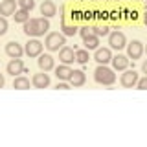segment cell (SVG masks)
I'll use <instances>...</instances> for the list:
<instances>
[{
  "label": "cell",
  "mask_w": 147,
  "mask_h": 147,
  "mask_svg": "<svg viewBox=\"0 0 147 147\" xmlns=\"http://www.w3.org/2000/svg\"><path fill=\"white\" fill-rule=\"evenodd\" d=\"M94 79L99 85L110 86L116 83V74H114V68H109L107 64H98V68L94 70Z\"/></svg>",
  "instance_id": "cell-1"
},
{
  "label": "cell",
  "mask_w": 147,
  "mask_h": 147,
  "mask_svg": "<svg viewBox=\"0 0 147 147\" xmlns=\"http://www.w3.org/2000/svg\"><path fill=\"white\" fill-rule=\"evenodd\" d=\"M66 44V37L59 31H52V33L46 35V40H44V46L50 50V52H59L63 46Z\"/></svg>",
  "instance_id": "cell-2"
},
{
  "label": "cell",
  "mask_w": 147,
  "mask_h": 147,
  "mask_svg": "<svg viewBox=\"0 0 147 147\" xmlns=\"http://www.w3.org/2000/svg\"><path fill=\"white\" fill-rule=\"evenodd\" d=\"M109 44H110V50H123L127 46V37L123 31H119V30H114V31H110L109 33Z\"/></svg>",
  "instance_id": "cell-3"
},
{
  "label": "cell",
  "mask_w": 147,
  "mask_h": 147,
  "mask_svg": "<svg viewBox=\"0 0 147 147\" xmlns=\"http://www.w3.org/2000/svg\"><path fill=\"white\" fill-rule=\"evenodd\" d=\"M138 79H140V76H138L136 70H123L121 77H119V83H121V86H125V88H132V86H136Z\"/></svg>",
  "instance_id": "cell-4"
},
{
  "label": "cell",
  "mask_w": 147,
  "mask_h": 147,
  "mask_svg": "<svg viewBox=\"0 0 147 147\" xmlns=\"http://www.w3.org/2000/svg\"><path fill=\"white\" fill-rule=\"evenodd\" d=\"M142 55H144V42H140V40H131V42H127V57L129 59L136 61Z\"/></svg>",
  "instance_id": "cell-5"
},
{
  "label": "cell",
  "mask_w": 147,
  "mask_h": 147,
  "mask_svg": "<svg viewBox=\"0 0 147 147\" xmlns=\"http://www.w3.org/2000/svg\"><path fill=\"white\" fill-rule=\"evenodd\" d=\"M24 53L28 57H39L42 53V42L39 39H30L24 46Z\"/></svg>",
  "instance_id": "cell-6"
},
{
  "label": "cell",
  "mask_w": 147,
  "mask_h": 147,
  "mask_svg": "<svg viewBox=\"0 0 147 147\" xmlns=\"http://www.w3.org/2000/svg\"><path fill=\"white\" fill-rule=\"evenodd\" d=\"M110 63H112L114 72H123V70H127V68H129V64H131V59H129L127 55L116 53V55H112Z\"/></svg>",
  "instance_id": "cell-7"
},
{
  "label": "cell",
  "mask_w": 147,
  "mask_h": 147,
  "mask_svg": "<svg viewBox=\"0 0 147 147\" xmlns=\"http://www.w3.org/2000/svg\"><path fill=\"white\" fill-rule=\"evenodd\" d=\"M24 61H22V57H17V59H11V61L7 63V74L9 76H13V77H17V76H22L24 74Z\"/></svg>",
  "instance_id": "cell-8"
},
{
  "label": "cell",
  "mask_w": 147,
  "mask_h": 147,
  "mask_svg": "<svg viewBox=\"0 0 147 147\" xmlns=\"http://www.w3.org/2000/svg\"><path fill=\"white\" fill-rule=\"evenodd\" d=\"M59 61H61L63 64H68V66H70V64L76 61V50L64 44L63 48L59 50Z\"/></svg>",
  "instance_id": "cell-9"
},
{
  "label": "cell",
  "mask_w": 147,
  "mask_h": 147,
  "mask_svg": "<svg viewBox=\"0 0 147 147\" xmlns=\"http://www.w3.org/2000/svg\"><path fill=\"white\" fill-rule=\"evenodd\" d=\"M110 59H112L110 48H96L94 50V61L98 64H109Z\"/></svg>",
  "instance_id": "cell-10"
},
{
  "label": "cell",
  "mask_w": 147,
  "mask_h": 147,
  "mask_svg": "<svg viewBox=\"0 0 147 147\" xmlns=\"http://www.w3.org/2000/svg\"><path fill=\"white\" fill-rule=\"evenodd\" d=\"M31 85H33L35 88H48L50 86V74L40 70L39 74H35V76L31 77Z\"/></svg>",
  "instance_id": "cell-11"
},
{
  "label": "cell",
  "mask_w": 147,
  "mask_h": 147,
  "mask_svg": "<svg viewBox=\"0 0 147 147\" xmlns=\"http://www.w3.org/2000/svg\"><path fill=\"white\" fill-rule=\"evenodd\" d=\"M37 64H39V68L42 72H50V70L55 68V61H53V57L50 53H40L39 59H37Z\"/></svg>",
  "instance_id": "cell-12"
},
{
  "label": "cell",
  "mask_w": 147,
  "mask_h": 147,
  "mask_svg": "<svg viewBox=\"0 0 147 147\" xmlns=\"http://www.w3.org/2000/svg\"><path fill=\"white\" fill-rule=\"evenodd\" d=\"M6 53L11 59H17V57H22V55H24V48H22V44H18L17 40H11V42L6 44Z\"/></svg>",
  "instance_id": "cell-13"
},
{
  "label": "cell",
  "mask_w": 147,
  "mask_h": 147,
  "mask_svg": "<svg viewBox=\"0 0 147 147\" xmlns=\"http://www.w3.org/2000/svg\"><path fill=\"white\" fill-rule=\"evenodd\" d=\"M68 83L74 86V88H79V86H83L86 83V76L83 70H72V76L70 79H68Z\"/></svg>",
  "instance_id": "cell-14"
},
{
  "label": "cell",
  "mask_w": 147,
  "mask_h": 147,
  "mask_svg": "<svg viewBox=\"0 0 147 147\" xmlns=\"http://www.w3.org/2000/svg\"><path fill=\"white\" fill-rule=\"evenodd\" d=\"M17 11V0H2L0 2V15L9 17Z\"/></svg>",
  "instance_id": "cell-15"
},
{
  "label": "cell",
  "mask_w": 147,
  "mask_h": 147,
  "mask_svg": "<svg viewBox=\"0 0 147 147\" xmlns=\"http://www.w3.org/2000/svg\"><path fill=\"white\" fill-rule=\"evenodd\" d=\"M53 72H55V77H57L59 81H68L70 76H72V68L68 66V64H63V63L59 64V66H55Z\"/></svg>",
  "instance_id": "cell-16"
},
{
  "label": "cell",
  "mask_w": 147,
  "mask_h": 147,
  "mask_svg": "<svg viewBox=\"0 0 147 147\" xmlns=\"http://www.w3.org/2000/svg\"><path fill=\"white\" fill-rule=\"evenodd\" d=\"M55 13H57V6H55L52 0H44V2L40 4V15L42 17L52 18V17H55Z\"/></svg>",
  "instance_id": "cell-17"
},
{
  "label": "cell",
  "mask_w": 147,
  "mask_h": 147,
  "mask_svg": "<svg viewBox=\"0 0 147 147\" xmlns=\"http://www.w3.org/2000/svg\"><path fill=\"white\" fill-rule=\"evenodd\" d=\"M83 44H85V48L88 50H96V48H99V37L98 35H94V33H90L88 37H85L83 39Z\"/></svg>",
  "instance_id": "cell-18"
},
{
  "label": "cell",
  "mask_w": 147,
  "mask_h": 147,
  "mask_svg": "<svg viewBox=\"0 0 147 147\" xmlns=\"http://www.w3.org/2000/svg\"><path fill=\"white\" fill-rule=\"evenodd\" d=\"M13 88L17 90H28L30 88V79L24 76H17L15 79H13Z\"/></svg>",
  "instance_id": "cell-19"
},
{
  "label": "cell",
  "mask_w": 147,
  "mask_h": 147,
  "mask_svg": "<svg viewBox=\"0 0 147 147\" xmlns=\"http://www.w3.org/2000/svg\"><path fill=\"white\" fill-rule=\"evenodd\" d=\"M76 61L79 64H86L90 61V55H88V50L83 48V50H76Z\"/></svg>",
  "instance_id": "cell-20"
},
{
  "label": "cell",
  "mask_w": 147,
  "mask_h": 147,
  "mask_svg": "<svg viewBox=\"0 0 147 147\" xmlns=\"http://www.w3.org/2000/svg\"><path fill=\"white\" fill-rule=\"evenodd\" d=\"M13 17H15V22H20V24H24V22L30 18V11H26V9H20L18 7L15 13H13Z\"/></svg>",
  "instance_id": "cell-21"
},
{
  "label": "cell",
  "mask_w": 147,
  "mask_h": 147,
  "mask_svg": "<svg viewBox=\"0 0 147 147\" xmlns=\"http://www.w3.org/2000/svg\"><path fill=\"white\" fill-rule=\"evenodd\" d=\"M61 33L64 35V37H74V35H76L77 33V30H79V28H76V26H68V24H64V22H63V28H61Z\"/></svg>",
  "instance_id": "cell-22"
},
{
  "label": "cell",
  "mask_w": 147,
  "mask_h": 147,
  "mask_svg": "<svg viewBox=\"0 0 147 147\" xmlns=\"http://www.w3.org/2000/svg\"><path fill=\"white\" fill-rule=\"evenodd\" d=\"M17 6L20 9H26V11H31L35 7V0H17Z\"/></svg>",
  "instance_id": "cell-23"
},
{
  "label": "cell",
  "mask_w": 147,
  "mask_h": 147,
  "mask_svg": "<svg viewBox=\"0 0 147 147\" xmlns=\"http://www.w3.org/2000/svg\"><path fill=\"white\" fill-rule=\"evenodd\" d=\"M92 33L98 35V37H105V35L110 33V30L107 26H94V28H92Z\"/></svg>",
  "instance_id": "cell-24"
},
{
  "label": "cell",
  "mask_w": 147,
  "mask_h": 147,
  "mask_svg": "<svg viewBox=\"0 0 147 147\" xmlns=\"http://www.w3.org/2000/svg\"><path fill=\"white\" fill-rule=\"evenodd\" d=\"M77 31H79V35L83 37V39H85V37H88V35L92 33V26H86V24H85V26H81Z\"/></svg>",
  "instance_id": "cell-25"
},
{
  "label": "cell",
  "mask_w": 147,
  "mask_h": 147,
  "mask_svg": "<svg viewBox=\"0 0 147 147\" xmlns=\"http://www.w3.org/2000/svg\"><path fill=\"white\" fill-rule=\"evenodd\" d=\"M6 31H7V20H6V17L0 15V37L6 35Z\"/></svg>",
  "instance_id": "cell-26"
},
{
  "label": "cell",
  "mask_w": 147,
  "mask_h": 147,
  "mask_svg": "<svg viewBox=\"0 0 147 147\" xmlns=\"http://www.w3.org/2000/svg\"><path fill=\"white\" fill-rule=\"evenodd\" d=\"M136 88H138V90H147V76H145V77H140V79H138Z\"/></svg>",
  "instance_id": "cell-27"
},
{
  "label": "cell",
  "mask_w": 147,
  "mask_h": 147,
  "mask_svg": "<svg viewBox=\"0 0 147 147\" xmlns=\"http://www.w3.org/2000/svg\"><path fill=\"white\" fill-rule=\"evenodd\" d=\"M55 88H57V90H70V88H72V85H70L68 81H59Z\"/></svg>",
  "instance_id": "cell-28"
},
{
  "label": "cell",
  "mask_w": 147,
  "mask_h": 147,
  "mask_svg": "<svg viewBox=\"0 0 147 147\" xmlns=\"http://www.w3.org/2000/svg\"><path fill=\"white\" fill-rule=\"evenodd\" d=\"M6 85V79H4V74H0V88Z\"/></svg>",
  "instance_id": "cell-29"
},
{
  "label": "cell",
  "mask_w": 147,
  "mask_h": 147,
  "mask_svg": "<svg viewBox=\"0 0 147 147\" xmlns=\"http://www.w3.org/2000/svg\"><path fill=\"white\" fill-rule=\"evenodd\" d=\"M142 72L147 76V61H144V64H142Z\"/></svg>",
  "instance_id": "cell-30"
},
{
  "label": "cell",
  "mask_w": 147,
  "mask_h": 147,
  "mask_svg": "<svg viewBox=\"0 0 147 147\" xmlns=\"http://www.w3.org/2000/svg\"><path fill=\"white\" fill-rule=\"evenodd\" d=\"M144 24H145V26H147V11H145V13H144Z\"/></svg>",
  "instance_id": "cell-31"
},
{
  "label": "cell",
  "mask_w": 147,
  "mask_h": 147,
  "mask_svg": "<svg viewBox=\"0 0 147 147\" xmlns=\"http://www.w3.org/2000/svg\"><path fill=\"white\" fill-rule=\"evenodd\" d=\"M138 2H142V4H145V6H147V0H138Z\"/></svg>",
  "instance_id": "cell-32"
},
{
  "label": "cell",
  "mask_w": 147,
  "mask_h": 147,
  "mask_svg": "<svg viewBox=\"0 0 147 147\" xmlns=\"http://www.w3.org/2000/svg\"><path fill=\"white\" fill-rule=\"evenodd\" d=\"M144 52H147V46H144Z\"/></svg>",
  "instance_id": "cell-33"
},
{
  "label": "cell",
  "mask_w": 147,
  "mask_h": 147,
  "mask_svg": "<svg viewBox=\"0 0 147 147\" xmlns=\"http://www.w3.org/2000/svg\"><path fill=\"white\" fill-rule=\"evenodd\" d=\"M90 2H99V0H90Z\"/></svg>",
  "instance_id": "cell-34"
},
{
  "label": "cell",
  "mask_w": 147,
  "mask_h": 147,
  "mask_svg": "<svg viewBox=\"0 0 147 147\" xmlns=\"http://www.w3.org/2000/svg\"><path fill=\"white\" fill-rule=\"evenodd\" d=\"M107 2H114V0H107Z\"/></svg>",
  "instance_id": "cell-35"
}]
</instances>
